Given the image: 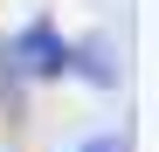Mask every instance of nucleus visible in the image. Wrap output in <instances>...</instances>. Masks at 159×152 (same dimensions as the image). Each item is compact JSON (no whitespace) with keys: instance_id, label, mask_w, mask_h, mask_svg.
Returning <instances> with one entry per match:
<instances>
[{"instance_id":"obj_1","label":"nucleus","mask_w":159,"mask_h":152,"mask_svg":"<svg viewBox=\"0 0 159 152\" xmlns=\"http://www.w3.org/2000/svg\"><path fill=\"white\" fill-rule=\"evenodd\" d=\"M7 56L35 76V83H56V76H69V42H62V28L56 21H28L14 42H7Z\"/></svg>"},{"instance_id":"obj_2","label":"nucleus","mask_w":159,"mask_h":152,"mask_svg":"<svg viewBox=\"0 0 159 152\" xmlns=\"http://www.w3.org/2000/svg\"><path fill=\"white\" fill-rule=\"evenodd\" d=\"M69 69L83 76L90 90H118V48L104 42V35H83V42H76L69 48Z\"/></svg>"},{"instance_id":"obj_3","label":"nucleus","mask_w":159,"mask_h":152,"mask_svg":"<svg viewBox=\"0 0 159 152\" xmlns=\"http://www.w3.org/2000/svg\"><path fill=\"white\" fill-rule=\"evenodd\" d=\"M76 152H131V138H125V132H90Z\"/></svg>"}]
</instances>
